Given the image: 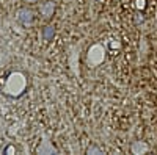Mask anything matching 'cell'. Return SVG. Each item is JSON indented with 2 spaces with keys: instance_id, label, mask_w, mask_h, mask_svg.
<instances>
[{
  "instance_id": "6da1fadb",
  "label": "cell",
  "mask_w": 157,
  "mask_h": 155,
  "mask_svg": "<svg viewBox=\"0 0 157 155\" xmlns=\"http://www.w3.org/2000/svg\"><path fill=\"white\" fill-rule=\"evenodd\" d=\"M25 88V77L19 72H14L10 75V79L5 86V93L10 96H19Z\"/></svg>"
},
{
  "instance_id": "7a4b0ae2",
  "label": "cell",
  "mask_w": 157,
  "mask_h": 155,
  "mask_svg": "<svg viewBox=\"0 0 157 155\" xmlns=\"http://www.w3.org/2000/svg\"><path fill=\"white\" fill-rule=\"evenodd\" d=\"M104 57H105V50H104V47L101 44H94L88 52V61L93 66H99L104 61Z\"/></svg>"
},
{
  "instance_id": "3957f363",
  "label": "cell",
  "mask_w": 157,
  "mask_h": 155,
  "mask_svg": "<svg viewBox=\"0 0 157 155\" xmlns=\"http://www.w3.org/2000/svg\"><path fill=\"white\" fill-rule=\"evenodd\" d=\"M39 11H41V16L49 19V17L54 16V13H55V3L54 2H46L39 6Z\"/></svg>"
},
{
  "instance_id": "277c9868",
  "label": "cell",
  "mask_w": 157,
  "mask_h": 155,
  "mask_svg": "<svg viewBox=\"0 0 157 155\" xmlns=\"http://www.w3.org/2000/svg\"><path fill=\"white\" fill-rule=\"evenodd\" d=\"M17 17H19V20H21L24 25H29V24L33 22V13H32L30 9H21Z\"/></svg>"
},
{
  "instance_id": "5b68a950",
  "label": "cell",
  "mask_w": 157,
  "mask_h": 155,
  "mask_svg": "<svg viewBox=\"0 0 157 155\" xmlns=\"http://www.w3.org/2000/svg\"><path fill=\"white\" fill-rule=\"evenodd\" d=\"M130 150H132V153H146L149 150V146L146 143H143V141H135Z\"/></svg>"
},
{
  "instance_id": "8992f818",
  "label": "cell",
  "mask_w": 157,
  "mask_h": 155,
  "mask_svg": "<svg viewBox=\"0 0 157 155\" xmlns=\"http://www.w3.org/2000/svg\"><path fill=\"white\" fill-rule=\"evenodd\" d=\"M38 152H39V153H57L58 150H57L54 146H52L49 141H44V144H43V146H39Z\"/></svg>"
},
{
  "instance_id": "52a82bcc",
  "label": "cell",
  "mask_w": 157,
  "mask_h": 155,
  "mask_svg": "<svg viewBox=\"0 0 157 155\" xmlns=\"http://www.w3.org/2000/svg\"><path fill=\"white\" fill-rule=\"evenodd\" d=\"M54 35H55V28L52 27V25H47V27H44V28H43V33H41V36L44 38L46 41H50L52 38H54Z\"/></svg>"
},
{
  "instance_id": "ba28073f",
  "label": "cell",
  "mask_w": 157,
  "mask_h": 155,
  "mask_svg": "<svg viewBox=\"0 0 157 155\" xmlns=\"http://www.w3.org/2000/svg\"><path fill=\"white\" fill-rule=\"evenodd\" d=\"M146 6V0H135V8L137 9H145Z\"/></svg>"
},
{
  "instance_id": "9c48e42d",
  "label": "cell",
  "mask_w": 157,
  "mask_h": 155,
  "mask_svg": "<svg viewBox=\"0 0 157 155\" xmlns=\"http://www.w3.org/2000/svg\"><path fill=\"white\" fill-rule=\"evenodd\" d=\"M86 153H102V150H101V149H98V147H88Z\"/></svg>"
},
{
  "instance_id": "30bf717a",
  "label": "cell",
  "mask_w": 157,
  "mask_h": 155,
  "mask_svg": "<svg viewBox=\"0 0 157 155\" xmlns=\"http://www.w3.org/2000/svg\"><path fill=\"white\" fill-rule=\"evenodd\" d=\"M16 150H14V147H13V146H8L6 149H5V153H14Z\"/></svg>"
},
{
  "instance_id": "8fae6325",
  "label": "cell",
  "mask_w": 157,
  "mask_h": 155,
  "mask_svg": "<svg viewBox=\"0 0 157 155\" xmlns=\"http://www.w3.org/2000/svg\"><path fill=\"white\" fill-rule=\"evenodd\" d=\"M25 2H29V3H36L38 0H25Z\"/></svg>"
},
{
  "instance_id": "7c38bea8",
  "label": "cell",
  "mask_w": 157,
  "mask_h": 155,
  "mask_svg": "<svg viewBox=\"0 0 157 155\" xmlns=\"http://www.w3.org/2000/svg\"><path fill=\"white\" fill-rule=\"evenodd\" d=\"M99 2H102V0H99Z\"/></svg>"
}]
</instances>
